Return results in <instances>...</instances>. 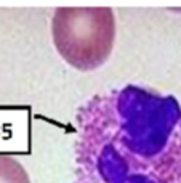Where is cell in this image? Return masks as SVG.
Returning a JSON list of instances; mask_svg holds the SVG:
<instances>
[{"label":"cell","mask_w":181,"mask_h":183,"mask_svg":"<svg viewBox=\"0 0 181 183\" xmlns=\"http://www.w3.org/2000/svg\"><path fill=\"white\" fill-rule=\"evenodd\" d=\"M74 183H181V104L123 85L85 100L75 114Z\"/></svg>","instance_id":"cell-1"},{"label":"cell","mask_w":181,"mask_h":183,"mask_svg":"<svg viewBox=\"0 0 181 183\" xmlns=\"http://www.w3.org/2000/svg\"><path fill=\"white\" fill-rule=\"evenodd\" d=\"M0 183H31V178L18 159L0 154Z\"/></svg>","instance_id":"cell-3"},{"label":"cell","mask_w":181,"mask_h":183,"mask_svg":"<svg viewBox=\"0 0 181 183\" xmlns=\"http://www.w3.org/2000/svg\"><path fill=\"white\" fill-rule=\"evenodd\" d=\"M53 43L79 71L103 66L116 42V18L109 7H60L51 18Z\"/></svg>","instance_id":"cell-2"}]
</instances>
